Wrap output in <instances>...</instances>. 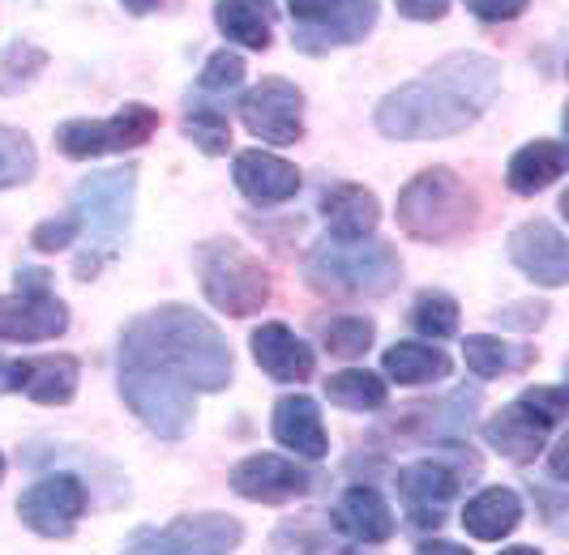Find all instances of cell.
<instances>
[{"label":"cell","mask_w":569,"mask_h":555,"mask_svg":"<svg viewBox=\"0 0 569 555\" xmlns=\"http://www.w3.org/2000/svg\"><path fill=\"white\" fill-rule=\"evenodd\" d=\"M501 69L485 52H455L425 78L390 90L377 103V129L399 141H437L471 129L497 99Z\"/></svg>","instance_id":"cell-1"},{"label":"cell","mask_w":569,"mask_h":555,"mask_svg":"<svg viewBox=\"0 0 569 555\" xmlns=\"http://www.w3.org/2000/svg\"><path fill=\"white\" fill-rule=\"evenodd\" d=\"M120 363H142L171 372L193 393H219L231 385V346L219 325L184 304H163L124 325Z\"/></svg>","instance_id":"cell-2"},{"label":"cell","mask_w":569,"mask_h":555,"mask_svg":"<svg viewBox=\"0 0 569 555\" xmlns=\"http://www.w3.org/2000/svg\"><path fill=\"white\" fill-rule=\"evenodd\" d=\"M305 278L321 295L339 300H381L399 286L402 261L386 240H321L305 256Z\"/></svg>","instance_id":"cell-3"},{"label":"cell","mask_w":569,"mask_h":555,"mask_svg":"<svg viewBox=\"0 0 569 555\" xmlns=\"http://www.w3.org/2000/svg\"><path fill=\"white\" fill-rule=\"evenodd\" d=\"M133 193H138V167H116V171H90L73 189V210L82 214V231L90 249L78 256V278L90 282L99 265L120 244V235L133 222Z\"/></svg>","instance_id":"cell-4"},{"label":"cell","mask_w":569,"mask_h":555,"mask_svg":"<svg viewBox=\"0 0 569 555\" xmlns=\"http://www.w3.org/2000/svg\"><path fill=\"white\" fill-rule=\"evenodd\" d=\"M476 214H480L476 193L450 167H428L416 180H407L399 193V226L425 244H446L462 235L476 222Z\"/></svg>","instance_id":"cell-5"},{"label":"cell","mask_w":569,"mask_h":555,"mask_svg":"<svg viewBox=\"0 0 569 555\" xmlns=\"http://www.w3.org/2000/svg\"><path fill=\"white\" fill-rule=\"evenodd\" d=\"M198 278L206 300L228 316H253L270 304V270L236 240H206L198 252Z\"/></svg>","instance_id":"cell-6"},{"label":"cell","mask_w":569,"mask_h":555,"mask_svg":"<svg viewBox=\"0 0 569 555\" xmlns=\"http://www.w3.org/2000/svg\"><path fill=\"white\" fill-rule=\"evenodd\" d=\"M566 415H569L566 389L536 385L488 418L485 441L492 444L501 457H510V462H518V466H527V462H536L543 448H548V436L566 423Z\"/></svg>","instance_id":"cell-7"},{"label":"cell","mask_w":569,"mask_h":555,"mask_svg":"<svg viewBox=\"0 0 569 555\" xmlns=\"http://www.w3.org/2000/svg\"><path fill=\"white\" fill-rule=\"evenodd\" d=\"M437 448H441V457L411 462L395 474V487H399V500L411 513V526H441L446 522L441 508L462 492V478L480 474V457L462 441H441Z\"/></svg>","instance_id":"cell-8"},{"label":"cell","mask_w":569,"mask_h":555,"mask_svg":"<svg viewBox=\"0 0 569 555\" xmlns=\"http://www.w3.org/2000/svg\"><path fill=\"white\" fill-rule=\"evenodd\" d=\"M480 411V389L462 385L437 402H411L399 406V415L381 418L372 427V444H399V448H416V444H441V441H462L476 423Z\"/></svg>","instance_id":"cell-9"},{"label":"cell","mask_w":569,"mask_h":555,"mask_svg":"<svg viewBox=\"0 0 569 555\" xmlns=\"http://www.w3.org/2000/svg\"><path fill=\"white\" fill-rule=\"evenodd\" d=\"M120 397L163 441H180L193 427V389L176 381L171 372L142 367V363H120Z\"/></svg>","instance_id":"cell-10"},{"label":"cell","mask_w":569,"mask_h":555,"mask_svg":"<svg viewBox=\"0 0 569 555\" xmlns=\"http://www.w3.org/2000/svg\"><path fill=\"white\" fill-rule=\"evenodd\" d=\"M291 43L305 56L360 43L377 27V0H287Z\"/></svg>","instance_id":"cell-11"},{"label":"cell","mask_w":569,"mask_h":555,"mask_svg":"<svg viewBox=\"0 0 569 555\" xmlns=\"http://www.w3.org/2000/svg\"><path fill=\"white\" fill-rule=\"evenodd\" d=\"M154 133H159V111L150 103H124L108 120H64L57 129V145L69 159H99V154L138 150Z\"/></svg>","instance_id":"cell-12"},{"label":"cell","mask_w":569,"mask_h":555,"mask_svg":"<svg viewBox=\"0 0 569 555\" xmlns=\"http://www.w3.org/2000/svg\"><path fill=\"white\" fill-rule=\"evenodd\" d=\"M69 330V307L52 295L48 270H18V291L0 295V342H52Z\"/></svg>","instance_id":"cell-13"},{"label":"cell","mask_w":569,"mask_h":555,"mask_svg":"<svg viewBox=\"0 0 569 555\" xmlns=\"http://www.w3.org/2000/svg\"><path fill=\"white\" fill-rule=\"evenodd\" d=\"M244 526L228 513H184L163 529H138L129 552L154 555H228L240 547Z\"/></svg>","instance_id":"cell-14"},{"label":"cell","mask_w":569,"mask_h":555,"mask_svg":"<svg viewBox=\"0 0 569 555\" xmlns=\"http://www.w3.org/2000/svg\"><path fill=\"white\" fill-rule=\"evenodd\" d=\"M240 120L266 145H296L305 138V94L287 78H266L240 99Z\"/></svg>","instance_id":"cell-15"},{"label":"cell","mask_w":569,"mask_h":555,"mask_svg":"<svg viewBox=\"0 0 569 555\" xmlns=\"http://www.w3.org/2000/svg\"><path fill=\"white\" fill-rule=\"evenodd\" d=\"M18 513L34 534L43 538H69L86 513V487L78 474H43L39 483H30Z\"/></svg>","instance_id":"cell-16"},{"label":"cell","mask_w":569,"mask_h":555,"mask_svg":"<svg viewBox=\"0 0 569 555\" xmlns=\"http://www.w3.org/2000/svg\"><path fill=\"white\" fill-rule=\"evenodd\" d=\"M313 487L317 474L279 453H253V457L236 462V471H231V492L257 500V504H287V500L309 496Z\"/></svg>","instance_id":"cell-17"},{"label":"cell","mask_w":569,"mask_h":555,"mask_svg":"<svg viewBox=\"0 0 569 555\" xmlns=\"http://www.w3.org/2000/svg\"><path fill=\"white\" fill-rule=\"evenodd\" d=\"M510 261L540 286H566L569 282V249L566 235L543 219L522 222L510 235Z\"/></svg>","instance_id":"cell-18"},{"label":"cell","mask_w":569,"mask_h":555,"mask_svg":"<svg viewBox=\"0 0 569 555\" xmlns=\"http://www.w3.org/2000/svg\"><path fill=\"white\" fill-rule=\"evenodd\" d=\"M253 360L261 363V372L279 385H305L317 372L313 346L296 330H287L283 321H266L253 330Z\"/></svg>","instance_id":"cell-19"},{"label":"cell","mask_w":569,"mask_h":555,"mask_svg":"<svg viewBox=\"0 0 569 555\" xmlns=\"http://www.w3.org/2000/svg\"><path fill=\"white\" fill-rule=\"evenodd\" d=\"M231 175H236V189L257 205H279L300 193V171L270 150H240Z\"/></svg>","instance_id":"cell-20"},{"label":"cell","mask_w":569,"mask_h":555,"mask_svg":"<svg viewBox=\"0 0 569 555\" xmlns=\"http://www.w3.org/2000/svg\"><path fill=\"white\" fill-rule=\"evenodd\" d=\"M274 441L291 448L296 457L305 462H321L330 453V441H326V423H321V411H317L313 397L296 393V397H279L274 406Z\"/></svg>","instance_id":"cell-21"},{"label":"cell","mask_w":569,"mask_h":555,"mask_svg":"<svg viewBox=\"0 0 569 555\" xmlns=\"http://www.w3.org/2000/svg\"><path fill=\"white\" fill-rule=\"evenodd\" d=\"M335 526L351 538V543H386L395 538V513L381 500V492H372L365 483L347 487L335 504Z\"/></svg>","instance_id":"cell-22"},{"label":"cell","mask_w":569,"mask_h":555,"mask_svg":"<svg viewBox=\"0 0 569 555\" xmlns=\"http://www.w3.org/2000/svg\"><path fill=\"white\" fill-rule=\"evenodd\" d=\"M321 219L335 240H365L381 222V205L365 184H335L321 193Z\"/></svg>","instance_id":"cell-23"},{"label":"cell","mask_w":569,"mask_h":555,"mask_svg":"<svg viewBox=\"0 0 569 555\" xmlns=\"http://www.w3.org/2000/svg\"><path fill=\"white\" fill-rule=\"evenodd\" d=\"M78 376L82 367L73 355H34V360H18V389L30 402L43 406H64L78 393Z\"/></svg>","instance_id":"cell-24"},{"label":"cell","mask_w":569,"mask_h":555,"mask_svg":"<svg viewBox=\"0 0 569 555\" xmlns=\"http://www.w3.org/2000/svg\"><path fill=\"white\" fill-rule=\"evenodd\" d=\"M214 22L228 34L231 43L249 48V52H266L270 39H274V22H279V9L274 0H219L214 4Z\"/></svg>","instance_id":"cell-25"},{"label":"cell","mask_w":569,"mask_h":555,"mask_svg":"<svg viewBox=\"0 0 569 555\" xmlns=\"http://www.w3.org/2000/svg\"><path fill=\"white\" fill-rule=\"evenodd\" d=\"M518 522H522V500L510 487H485L462 508V526L480 543H501L506 534L518 529Z\"/></svg>","instance_id":"cell-26"},{"label":"cell","mask_w":569,"mask_h":555,"mask_svg":"<svg viewBox=\"0 0 569 555\" xmlns=\"http://www.w3.org/2000/svg\"><path fill=\"white\" fill-rule=\"evenodd\" d=\"M566 163H569V150L561 141H531V145H522L510 159L506 180H510V189L518 196H536L566 175Z\"/></svg>","instance_id":"cell-27"},{"label":"cell","mask_w":569,"mask_h":555,"mask_svg":"<svg viewBox=\"0 0 569 555\" xmlns=\"http://www.w3.org/2000/svg\"><path fill=\"white\" fill-rule=\"evenodd\" d=\"M381 367L399 385H437V381H446L455 372L450 355L441 346H428V342H395L381 355Z\"/></svg>","instance_id":"cell-28"},{"label":"cell","mask_w":569,"mask_h":555,"mask_svg":"<svg viewBox=\"0 0 569 555\" xmlns=\"http://www.w3.org/2000/svg\"><path fill=\"white\" fill-rule=\"evenodd\" d=\"M462 360L476 376H510V372H527L536 363V346H522V342H501V337H488V333H471L462 342Z\"/></svg>","instance_id":"cell-29"},{"label":"cell","mask_w":569,"mask_h":555,"mask_svg":"<svg viewBox=\"0 0 569 555\" xmlns=\"http://www.w3.org/2000/svg\"><path fill=\"white\" fill-rule=\"evenodd\" d=\"M326 397L342 411H381L390 402V385L369 367H347V372L326 376Z\"/></svg>","instance_id":"cell-30"},{"label":"cell","mask_w":569,"mask_h":555,"mask_svg":"<svg viewBox=\"0 0 569 555\" xmlns=\"http://www.w3.org/2000/svg\"><path fill=\"white\" fill-rule=\"evenodd\" d=\"M184 138L198 145L201 154H210V159H219V154H228L231 145V124L223 108H214V103H189L184 111Z\"/></svg>","instance_id":"cell-31"},{"label":"cell","mask_w":569,"mask_h":555,"mask_svg":"<svg viewBox=\"0 0 569 555\" xmlns=\"http://www.w3.org/2000/svg\"><path fill=\"white\" fill-rule=\"evenodd\" d=\"M48 69V52L34 48L27 39L9 43L0 56V94H22L30 82H39V73Z\"/></svg>","instance_id":"cell-32"},{"label":"cell","mask_w":569,"mask_h":555,"mask_svg":"<svg viewBox=\"0 0 569 555\" xmlns=\"http://www.w3.org/2000/svg\"><path fill=\"white\" fill-rule=\"evenodd\" d=\"M411 325H416V333L432 337V342L455 337L458 333L455 295H446V291H420V295H416V304H411Z\"/></svg>","instance_id":"cell-33"},{"label":"cell","mask_w":569,"mask_h":555,"mask_svg":"<svg viewBox=\"0 0 569 555\" xmlns=\"http://www.w3.org/2000/svg\"><path fill=\"white\" fill-rule=\"evenodd\" d=\"M34 167H39V154H34L27 133L0 124V189L27 184L30 175H34Z\"/></svg>","instance_id":"cell-34"},{"label":"cell","mask_w":569,"mask_h":555,"mask_svg":"<svg viewBox=\"0 0 569 555\" xmlns=\"http://www.w3.org/2000/svg\"><path fill=\"white\" fill-rule=\"evenodd\" d=\"M372 337H377V325H372L369 316H339V321H330V325L321 330L326 351L339 355V360H360V355H369Z\"/></svg>","instance_id":"cell-35"},{"label":"cell","mask_w":569,"mask_h":555,"mask_svg":"<svg viewBox=\"0 0 569 555\" xmlns=\"http://www.w3.org/2000/svg\"><path fill=\"white\" fill-rule=\"evenodd\" d=\"M240 85H244V60L236 52H228V48H219V52L206 60L198 90L201 94H228V90H240Z\"/></svg>","instance_id":"cell-36"},{"label":"cell","mask_w":569,"mask_h":555,"mask_svg":"<svg viewBox=\"0 0 569 555\" xmlns=\"http://www.w3.org/2000/svg\"><path fill=\"white\" fill-rule=\"evenodd\" d=\"M73 240H82V214H78V210H64L60 219L39 222V226L30 231V244L39 252H60V249H69Z\"/></svg>","instance_id":"cell-37"},{"label":"cell","mask_w":569,"mask_h":555,"mask_svg":"<svg viewBox=\"0 0 569 555\" xmlns=\"http://www.w3.org/2000/svg\"><path fill=\"white\" fill-rule=\"evenodd\" d=\"M531 0H467V9L480 18V22H513L518 13H527Z\"/></svg>","instance_id":"cell-38"},{"label":"cell","mask_w":569,"mask_h":555,"mask_svg":"<svg viewBox=\"0 0 569 555\" xmlns=\"http://www.w3.org/2000/svg\"><path fill=\"white\" fill-rule=\"evenodd\" d=\"M497 325H518V330H536L548 321V304H513V307H501L497 316H492Z\"/></svg>","instance_id":"cell-39"},{"label":"cell","mask_w":569,"mask_h":555,"mask_svg":"<svg viewBox=\"0 0 569 555\" xmlns=\"http://www.w3.org/2000/svg\"><path fill=\"white\" fill-rule=\"evenodd\" d=\"M395 4H399L402 18H411V22H441L455 0H395Z\"/></svg>","instance_id":"cell-40"},{"label":"cell","mask_w":569,"mask_h":555,"mask_svg":"<svg viewBox=\"0 0 569 555\" xmlns=\"http://www.w3.org/2000/svg\"><path fill=\"white\" fill-rule=\"evenodd\" d=\"M416 552L420 555H467V547H455V543H446V538H425Z\"/></svg>","instance_id":"cell-41"},{"label":"cell","mask_w":569,"mask_h":555,"mask_svg":"<svg viewBox=\"0 0 569 555\" xmlns=\"http://www.w3.org/2000/svg\"><path fill=\"white\" fill-rule=\"evenodd\" d=\"M0 393H18V360L0 355Z\"/></svg>","instance_id":"cell-42"},{"label":"cell","mask_w":569,"mask_h":555,"mask_svg":"<svg viewBox=\"0 0 569 555\" xmlns=\"http://www.w3.org/2000/svg\"><path fill=\"white\" fill-rule=\"evenodd\" d=\"M120 4H124L129 13H150V9L159 4V0H120Z\"/></svg>","instance_id":"cell-43"},{"label":"cell","mask_w":569,"mask_h":555,"mask_svg":"<svg viewBox=\"0 0 569 555\" xmlns=\"http://www.w3.org/2000/svg\"><path fill=\"white\" fill-rule=\"evenodd\" d=\"M0 478H4V457H0Z\"/></svg>","instance_id":"cell-44"}]
</instances>
